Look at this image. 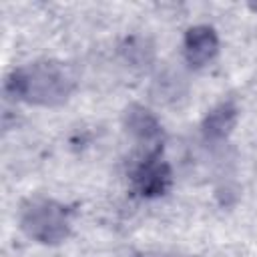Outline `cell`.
Instances as JSON below:
<instances>
[{
  "mask_svg": "<svg viewBox=\"0 0 257 257\" xmlns=\"http://www.w3.org/2000/svg\"><path fill=\"white\" fill-rule=\"evenodd\" d=\"M219 50L217 34L211 26H193L185 34V58L191 66H205Z\"/></svg>",
  "mask_w": 257,
  "mask_h": 257,
  "instance_id": "5",
  "label": "cell"
},
{
  "mask_svg": "<svg viewBox=\"0 0 257 257\" xmlns=\"http://www.w3.org/2000/svg\"><path fill=\"white\" fill-rule=\"evenodd\" d=\"M20 227L38 243L56 245L70 233V213L52 199H30L20 209Z\"/></svg>",
  "mask_w": 257,
  "mask_h": 257,
  "instance_id": "2",
  "label": "cell"
},
{
  "mask_svg": "<svg viewBox=\"0 0 257 257\" xmlns=\"http://www.w3.org/2000/svg\"><path fill=\"white\" fill-rule=\"evenodd\" d=\"M124 126L133 135V139H137L141 145L149 147L151 153H159L161 143H163V128H161V122L155 118V114L149 108H145L141 104L128 106L124 112Z\"/></svg>",
  "mask_w": 257,
  "mask_h": 257,
  "instance_id": "4",
  "label": "cell"
},
{
  "mask_svg": "<svg viewBox=\"0 0 257 257\" xmlns=\"http://www.w3.org/2000/svg\"><path fill=\"white\" fill-rule=\"evenodd\" d=\"M133 183L143 197L165 195L171 187V169L159 153H147L133 173Z\"/></svg>",
  "mask_w": 257,
  "mask_h": 257,
  "instance_id": "3",
  "label": "cell"
},
{
  "mask_svg": "<svg viewBox=\"0 0 257 257\" xmlns=\"http://www.w3.org/2000/svg\"><path fill=\"white\" fill-rule=\"evenodd\" d=\"M237 122V106L231 100L217 104L203 120V135L207 141H223Z\"/></svg>",
  "mask_w": 257,
  "mask_h": 257,
  "instance_id": "6",
  "label": "cell"
},
{
  "mask_svg": "<svg viewBox=\"0 0 257 257\" xmlns=\"http://www.w3.org/2000/svg\"><path fill=\"white\" fill-rule=\"evenodd\" d=\"M72 88L74 78L68 72V68L52 60L16 68L6 80V90L14 98L44 106L64 102L70 96Z\"/></svg>",
  "mask_w": 257,
  "mask_h": 257,
  "instance_id": "1",
  "label": "cell"
}]
</instances>
